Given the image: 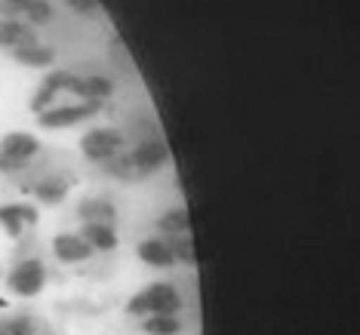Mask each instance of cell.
Instances as JSON below:
<instances>
[{"label":"cell","mask_w":360,"mask_h":335,"mask_svg":"<svg viewBox=\"0 0 360 335\" xmlns=\"http://www.w3.org/2000/svg\"><path fill=\"white\" fill-rule=\"evenodd\" d=\"M114 96V84L96 71L50 68L37 84L28 108L37 126L44 129H71L89 124L105 111Z\"/></svg>","instance_id":"6da1fadb"},{"label":"cell","mask_w":360,"mask_h":335,"mask_svg":"<svg viewBox=\"0 0 360 335\" xmlns=\"http://www.w3.org/2000/svg\"><path fill=\"white\" fill-rule=\"evenodd\" d=\"M120 145L114 157L99 166L102 176L114 178V182H145V178L158 176L169 163V145L163 138L160 126L154 124L151 114L133 111L120 120Z\"/></svg>","instance_id":"7a4b0ae2"},{"label":"cell","mask_w":360,"mask_h":335,"mask_svg":"<svg viewBox=\"0 0 360 335\" xmlns=\"http://www.w3.org/2000/svg\"><path fill=\"white\" fill-rule=\"evenodd\" d=\"M6 182H13L25 197H31L34 206L37 203L56 206L77 185V169H75V160L65 151L40 142L34 151L22 157V163L15 166V173H10Z\"/></svg>","instance_id":"3957f363"},{"label":"cell","mask_w":360,"mask_h":335,"mask_svg":"<svg viewBox=\"0 0 360 335\" xmlns=\"http://www.w3.org/2000/svg\"><path fill=\"white\" fill-rule=\"evenodd\" d=\"M124 310L142 335H185L191 326L188 296L173 280H154L136 289Z\"/></svg>","instance_id":"277c9868"},{"label":"cell","mask_w":360,"mask_h":335,"mask_svg":"<svg viewBox=\"0 0 360 335\" xmlns=\"http://www.w3.org/2000/svg\"><path fill=\"white\" fill-rule=\"evenodd\" d=\"M136 256L142 265L154 271H173V268L194 265V237L191 218L185 206H167L154 218L151 231L136 243Z\"/></svg>","instance_id":"5b68a950"},{"label":"cell","mask_w":360,"mask_h":335,"mask_svg":"<svg viewBox=\"0 0 360 335\" xmlns=\"http://www.w3.org/2000/svg\"><path fill=\"white\" fill-rule=\"evenodd\" d=\"M53 25L15 19V15H0V53H6L15 65L34 71H50L56 65V46L46 37Z\"/></svg>","instance_id":"8992f818"},{"label":"cell","mask_w":360,"mask_h":335,"mask_svg":"<svg viewBox=\"0 0 360 335\" xmlns=\"http://www.w3.org/2000/svg\"><path fill=\"white\" fill-rule=\"evenodd\" d=\"M89 247L96 258L108 256L120 247V212L111 197L105 194H89L77 203L75 209V225L68 228Z\"/></svg>","instance_id":"52a82bcc"},{"label":"cell","mask_w":360,"mask_h":335,"mask_svg":"<svg viewBox=\"0 0 360 335\" xmlns=\"http://www.w3.org/2000/svg\"><path fill=\"white\" fill-rule=\"evenodd\" d=\"M13 258L4 274V283L13 296L19 298H37L50 283V265H46V249L37 240V234H28L22 240H13Z\"/></svg>","instance_id":"ba28073f"},{"label":"cell","mask_w":360,"mask_h":335,"mask_svg":"<svg viewBox=\"0 0 360 335\" xmlns=\"http://www.w3.org/2000/svg\"><path fill=\"white\" fill-rule=\"evenodd\" d=\"M37 225H40V212L31 200H15L0 206V231L10 240H22L28 234H37Z\"/></svg>","instance_id":"9c48e42d"},{"label":"cell","mask_w":360,"mask_h":335,"mask_svg":"<svg viewBox=\"0 0 360 335\" xmlns=\"http://www.w3.org/2000/svg\"><path fill=\"white\" fill-rule=\"evenodd\" d=\"M0 335H56V329L37 310L6 308L0 310Z\"/></svg>","instance_id":"30bf717a"},{"label":"cell","mask_w":360,"mask_h":335,"mask_svg":"<svg viewBox=\"0 0 360 335\" xmlns=\"http://www.w3.org/2000/svg\"><path fill=\"white\" fill-rule=\"evenodd\" d=\"M0 15H15V19L40 22V25H56V10L50 0H0Z\"/></svg>","instance_id":"8fae6325"},{"label":"cell","mask_w":360,"mask_h":335,"mask_svg":"<svg viewBox=\"0 0 360 335\" xmlns=\"http://www.w3.org/2000/svg\"><path fill=\"white\" fill-rule=\"evenodd\" d=\"M68 6L75 13H80V15H93L96 10H99V4H96V0H68Z\"/></svg>","instance_id":"7c38bea8"}]
</instances>
